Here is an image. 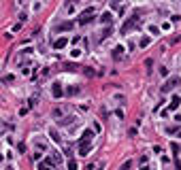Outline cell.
Returning a JSON list of instances; mask_svg holds the SVG:
<instances>
[{
  "label": "cell",
  "mask_w": 181,
  "mask_h": 170,
  "mask_svg": "<svg viewBox=\"0 0 181 170\" xmlns=\"http://www.w3.org/2000/svg\"><path fill=\"white\" fill-rule=\"evenodd\" d=\"M177 85H179V77H170V79L162 85V94H168V91H170V89H175Z\"/></svg>",
  "instance_id": "1"
},
{
  "label": "cell",
  "mask_w": 181,
  "mask_h": 170,
  "mask_svg": "<svg viewBox=\"0 0 181 170\" xmlns=\"http://www.w3.org/2000/svg\"><path fill=\"white\" fill-rule=\"evenodd\" d=\"M92 138H94V132H92V130H85V132L81 134V138H79V147L89 145V142H92Z\"/></svg>",
  "instance_id": "2"
},
{
  "label": "cell",
  "mask_w": 181,
  "mask_h": 170,
  "mask_svg": "<svg viewBox=\"0 0 181 170\" xmlns=\"http://www.w3.org/2000/svg\"><path fill=\"white\" fill-rule=\"evenodd\" d=\"M51 94H53V98H62V94H64L62 85H60V83H53V85H51Z\"/></svg>",
  "instance_id": "3"
},
{
  "label": "cell",
  "mask_w": 181,
  "mask_h": 170,
  "mask_svg": "<svg viewBox=\"0 0 181 170\" xmlns=\"http://www.w3.org/2000/svg\"><path fill=\"white\" fill-rule=\"evenodd\" d=\"M66 45H68V38H66V36H62V38H56V40H53V47H56V49H64Z\"/></svg>",
  "instance_id": "4"
},
{
  "label": "cell",
  "mask_w": 181,
  "mask_h": 170,
  "mask_svg": "<svg viewBox=\"0 0 181 170\" xmlns=\"http://www.w3.org/2000/svg\"><path fill=\"white\" fill-rule=\"evenodd\" d=\"M134 23H137V17H132V19H128L126 23H124V26H122V34H126L130 28H134Z\"/></svg>",
  "instance_id": "5"
},
{
  "label": "cell",
  "mask_w": 181,
  "mask_h": 170,
  "mask_svg": "<svg viewBox=\"0 0 181 170\" xmlns=\"http://www.w3.org/2000/svg\"><path fill=\"white\" fill-rule=\"evenodd\" d=\"M75 28V23L73 21H64V23H60V26H58V30L60 32H68V30H73Z\"/></svg>",
  "instance_id": "6"
},
{
  "label": "cell",
  "mask_w": 181,
  "mask_h": 170,
  "mask_svg": "<svg viewBox=\"0 0 181 170\" xmlns=\"http://www.w3.org/2000/svg\"><path fill=\"white\" fill-rule=\"evenodd\" d=\"M179 104H181V98H177V96H173V100H170L168 109H170V111H177V109H179Z\"/></svg>",
  "instance_id": "7"
},
{
  "label": "cell",
  "mask_w": 181,
  "mask_h": 170,
  "mask_svg": "<svg viewBox=\"0 0 181 170\" xmlns=\"http://www.w3.org/2000/svg\"><path fill=\"white\" fill-rule=\"evenodd\" d=\"M122 55H124V47L117 45L115 49H113V58H115V60H122Z\"/></svg>",
  "instance_id": "8"
},
{
  "label": "cell",
  "mask_w": 181,
  "mask_h": 170,
  "mask_svg": "<svg viewBox=\"0 0 181 170\" xmlns=\"http://www.w3.org/2000/svg\"><path fill=\"white\" fill-rule=\"evenodd\" d=\"M66 94H68V96H75V94H79V87H77V85H71V87H66Z\"/></svg>",
  "instance_id": "9"
},
{
  "label": "cell",
  "mask_w": 181,
  "mask_h": 170,
  "mask_svg": "<svg viewBox=\"0 0 181 170\" xmlns=\"http://www.w3.org/2000/svg\"><path fill=\"white\" fill-rule=\"evenodd\" d=\"M89 149H92V145H85V147H79V155H87Z\"/></svg>",
  "instance_id": "10"
},
{
  "label": "cell",
  "mask_w": 181,
  "mask_h": 170,
  "mask_svg": "<svg viewBox=\"0 0 181 170\" xmlns=\"http://www.w3.org/2000/svg\"><path fill=\"white\" fill-rule=\"evenodd\" d=\"M111 19H113V17H111V13H102V17H100V21H102V23H111Z\"/></svg>",
  "instance_id": "11"
},
{
  "label": "cell",
  "mask_w": 181,
  "mask_h": 170,
  "mask_svg": "<svg viewBox=\"0 0 181 170\" xmlns=\"http://www.w3.org/2000/svg\"><path fill=\"white\" fill-rule=\"evenodd\" d=\"M94 17H89V15H81V19H79V23H81V26H83V23H89V21H92Z\"/></svg>",
  "instance_id": "12"
},
{
  "label": "cell",
  "mask_w": 181,
  "mask_h": 170,
  "mask_svg": "<svg viewBox=\"0 0 181 170\" xmlns=\"http://www.w3.org/2000/svg\"><path fill=\"white\" fill-rule=\"evenodd\" d=\"M66 168H68V170H77V162H75V160H68V164H66Z\"/></svg>",
  "instance_id": "13"
},
{
  "label": "cell",
  "mask_w": 181,
  "mask_h": 170,
  "mask_svg": "<svg viewBox=\"0 0 181 170\" xmlns=\"http://www.w3.org/2000/svg\"><path fill=\"white\" fill-rule=\"evenodd\" d=\"M151 66H153V60H151V58H147V60H145V68H147V72L151 70Z\"/></svg>",
  "instance_id": "14"
},
{
  "label": "cell",
  "mask_w": 181,
  "mask_h": 170,
  "mask_svg": "<svg viewBox=\"0 0 181 170\" xmlns=\"http://www.w3.org/2000/svg\"><path fill=\"white\" fill-rule=\"evenodd\" d=\"M51 138H53V140H56V142H62V138H60V136H58V132H56V130H51Z\"/></svg>",
  "instance_id": "15"
},
{
  "label": "cell",
  "mask_w": 181,
  "mask_h": 170,
  "mask_svg": "<svg viewBox=\"0 0 181 170\" xmlns=\"http://www.w3.org/2000/svg\"><path fill=\"white\" fill-rule=\"evenodd\" d=\"M83 72H85V75H87V77H94V75H96V72H94L92 68H83Z\"/></svg>",
  "instance_id": "16"
},
{
  "label": "cell",
  "mask_w": 181,
  "mask_h": 170,
  "mask_svg": "<svg viewBox=\"0 0 181 170\" xmlns=\"http://www.w3.org/2000/svg\"><path fill=\"white\" fill-rule=\"evenodd\" d=\"M38 170H51V168H49L47 164H45V162H41V164H38Z\"/></svg>",
  "instance_id": "17"
},
{
  "label": "cell",
  "mask_w": 181,
  "mask_h": 170,
  "mask_svg": "<svg viewBox=\"0 0 181 170\" xmlns=\"http://www.w3.org/2000/svg\"><path fill=\"white\" fill-rule=\"evenodd\" d=\"M13 81H15L13 75H7V77H5V83H13Z\"/></svg>",
  "instance_id": "18"
},
{
  "label": "cell",
  "mask_w": 181,
  "mask_h": 170,
  "mask_svg": "<svg viewBox=\"0 0 181 170\" xmlns=\"http://www.w3.org/2000/svg\"><path fill=\"white\" fill-rule=\"evenodd\" d=\"M160 75H162V77H166V75H168V68H166V66H162V68H160Z\"/></svg>",
  "instance_id": "19"
},
{
  "label": "cell",
  "mask_w": 181,
  "mask_h": 170,
  "mask_svg": "<svg viewBox=\"0 0 181 170\" xmlns=\"http://www.w3.org/2000/svg\"><path fill=\"white\" fill-rule=\"evenodd\" d=\"M147 45H149V38H147V36H145V38H141V47H147Z\"/></svg>",
  "instance_id": "20"
},
{
  "label": "cell",
  "mask_w": 181,
  "mask_h": 170,
  "mask_svg": "<svg viewBox=\"0 0 181 170\" xmlns=\"http://www.w3.org/2000/svg\"><path fill=\"white\" fill-rule=\"evenodd\" d=\"M170 149H173L175 153H179V145H177V142H173V145H170Z\"/></svg>",
  "instance_id": "21"
},
{
  "label": "cell",
  "mask_w": 181,
  "mask_h": 170,
  "mask_svg": "<svg viewBox=\"0 0 181 170\" xmlns=\"http://www.w3.org/2000/svg\"><path fill=\"white\" fill-rule=\"evenodd\" d=\"M141 170H149V168H147V166H143V168H141Z\"/></svg>",
  "instance_id": "22"
},
{
  "label": "cell",
  "mask_w": 181,
  "mask_h": 170,
  "mask_svg": "<svg viewBox=\"0 0 181 170\" xmlns=\"http://www.w3.org/2000/svg\"><path fill=\"white\" fill-rule=\"evenodd\" d=\"M9 170H13V168H9Z\"/></svg>",
  "instance_id": "23"
}]
</instances>
